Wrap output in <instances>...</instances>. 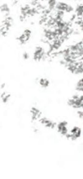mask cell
Returning a JSON list of instances; mask_svg holds the SVG:
<instances>
[{
  "label": "cell",
  "instance_id": "3",
  "mask_svg": "<svg viewBox=\"0 0 83 179\" xmlns=\"http://www.w3.org/2000/svg\"><path fill=\"white\" fill-rule=\"evenodd\" d=\"M1 12L3 13H8L9 11V6L6 4H4L1 6Z\"/></svg>",
  "mask_w": 83,
  "mask_h": 179
},
{
  "label": "cell",
  "instance_id": "1",
  "mask_svg": "<svg viewBox=\"0 0 83 179\" xmlns=\"http://www.w3.org/2000/svg\"><path fill=\"white\" fill-rule=\"evenodd\" d=\"M75 14L77 18H83V4H78L75 9Z\"/></svg>",
  "mask_w": 83,
  "mask_h": 179
},
{
  "label": "cell",
  "instance_id": "2",
  "mask_svg": "<svg viewBox=\"0 0 83 179\" xmlns=\"http://www.w3.org/2000/svg\"><path fill=\"white\" fill-rule=\"evenodd\" d=\"M66 6H67V4L64 2V1H58V2L56 3L55 4V10L64 11Z\"/></svg>",
  "mask_w": 83,
  "mask_h": 179
},
{
  "label": "cell",
  "instance_id": "4",
  "mask_svg": "<svg viewBox=\"0 0 83 179\" xmlns=\"http://www.w3.org/2000/svg\"><path fill=\"white\" fill-rule=\"evenodd\" d=\"M23 57H24V58H25V59H27L28 57H29V55H28L27 53H24V54H23Z\"/></svg>",
  "mask_w": 83,
  "mask_h": 179
}]
</instances>
